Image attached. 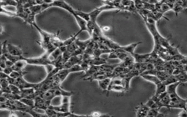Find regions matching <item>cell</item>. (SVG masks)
Masks as SVG:
<instances>
[{"label": "cell", "instance_id": "6da1fadb", "mask_svg": "<svg viewBox=\"0 0 187 117\" xmlns=\"http://www.w3.org/2000/svg\"><path fill=\"white\" fill-rule=\"evenodd\" d=\"M181 83L178 82L170 84L167 86L166 91L170 97V103L169 105V109L170 108H179L181 110H187V102L186 99L181 98V97L177 94V87Z\"/></svg>", "mask_w": 187, "mask_h": 117}, {"label": "cell", "instance_id": "4fadbf2b", "mask_svg": "<svg viewBox=\"0 0 187 117\" xmlns=\"http://www.w3.org/2000/svg\"><path fill=\"white\" fill-rule=\"evenodd\" d=\"M99 70H100V66L91 65L90 66H89V67L88 68L86 71H85L86 72V73H85V75H84L83 80H85L86 78H87L90 77V76H93V75L95 73H97Z\"/></svg>", "mask_w": 187, "mask_h": 117}, {"label": "cell", "instance_id": "9a60e30c", "mask_svg": "<svg viewBox=\"0 0 187 117\" xmlns=\"http://www.w3.org/2000/svg\"><path fill=\"white\" fill-rule=\"evenodd\" d=\"M35 92V88H26V89H21V92H20V96L22 97H27L30 96V95H33Z\"/></svg>", "mask_w": 187, "mask_h": 117}, {"label": "cell", "instance_id": "8fae6325", "mask_svg": "<svg viewBox=\"0 0 187 117\" xmlns=\"http://www.w3.org/2000/svg\"><path fill=\"white\" fill-rule=\"evenodd\" d=\"M28 65L27 62H26V60L24 58V56H23L22 58L18 60L17 62H15L14 65H13V70H16V71H21V70H24V68L26 67V66Z\"/></svg>", "mask_w": 187, "mask_h": 117}, {"label": "cell", "instance_id": "4316f807", "mask_svg": "<svg viewBox=\"0 0 187 117\" xmlns=\"http://www.w3.org/2000/svg\"><path fill=\"white\" fill-rule=\"evenodd\" d=\"M54 2V0H43V4H47V5H51Z\"/></svg>", "mask_w": 187, "mask_h": 117}, {"label": "cell", "instance_id": "ac0fdd59", "mask_svg": "<svg viewBox=\"0 0 187 117\" xmlns=\"http://www.w3.org/2000/svg\"><path fill=\"white\" fill-rule=\"evenodd\" d=\"M75 14L78 16H79L80 18L83 19V20H85L86 22L90 21V15H89V13H86V12L81 11V10H75Z\"/></svg>", "mask_w": 187, "mask_h": 117}, {"label": "cell", "instance_id": "cb8c5ba5", "mask_svg": "<svg viewBox=\"0 0 187 117\" xmlns=\"http://www.w3.org/2000/svg\"><path fill=\"white\" fill-rule=\"evenodd\" d=\"M2 71L5 73H6L7 75H8V76H10V73L13 71V70L12 67H5L3 70H2Z\"/></svg>", "mask_w": 187, "mask_h": 117}, {"label": "cell", "instance_id": "484cf974", "mask_svg": "<svg viewBox=\"0 0 187 117\" xmlns=\"http://www.w3.org/2000/svg\"><path fill=\"white\" fill-rule=\"evenodd\" d=\"M90 116H105V114H102L101 113L98 112V111H94L92 114H90Z\"/></svg>", "mask_w": 187, "mask_h": 117}, {"label": "cell", "instance_id": "603a6c76", "mask_svg": "<svg viewBox=\"0 0 187 117\" xmlns=\"http://www.w3.org/2000/svg\"><path fill=\"white\" fill-rule=\"evenodd\" d=\"M10 92H11L12 93L18 94V95H20L21 89H20L17 86L14 85V84H10Z\"/></svg>", "mask_w": 187, "mask_h": 117}, {"label": "cell", "instance_id": "8992f818", "mask_svg": "<svg viewBox=\"0 0 187 117\" xmlns=\"http://www.w3.org/2000/svg\"><path fill=\"white\" fill-rule=\"evenodd\" d=\"M51 7H56L62 8V9L66 11H67L68 13H70V14L72 16H75V10L70 5H69L65 0H54V2L50 5Z\"/></svg>", "mask_w": 187, "mask_h": 117}, {"label": "cell", "instance_id": "52a82bcc", "mask_svg": "<svg viewBox=\"0 0 187 117\" xmlns=\"http://www.w3.org/2000/svg\"><path fill=\"white\" fill-rule=\"evenodd\" d=\"M34 100H35V107L33 109L35 110H41V111H45L51 105V101L45 100L39 95L35 97Z\"/></svg>", "mask_w": 187, "mask_h": 117}, {"label": "cell", "instance_id": "ffe728a7", "mask_svg": "<svg viewBox=\"0 0 187 117\" xmlns=\"http://www.w3.org/2000/svg\"><path fill=\"white\" fill-rule=\"evenodd\" d=\"M26 72H25L24 70H21V71H16V70H13L11 73H10V76L13 78H18L23 77L25 74H26Z\"/></svg>", "mask_w": 187, "mask_h": 117}, {"label": "cell", "instance_id": "e0dca14e", "mask_svg": "<svg viewBox=\"0 0 187 117\" xmlns=\"http://www.w3.org/2000/svg\"><path fill=\"white\" fill-rule=\"evenodd\" d=\"M110 91H115L119 92H125V88L123 85H110L108 89V92Z\"/></svg>", "mask_w": 187, "mask_h": 117}, {"label": "cell", "instance_id": "2e32d148", "mask_svg": "<svg viewBox=\"0 0 187 117\" xmlns=\"http://www.w3.org/2000/svg\"><path fill=\"white\" fill-rule=\"evenodd\" d=\"M90 41H91V39H89V40H86V41H81V40H79L78 39H76V40H75L76 45L78 46V48L82 50L83 52L85 51V50L86 49V48H87L88 45H89V43H90Z\"/></svg>", "mask_w": 187, "mask_h": 117}, {"label": "cell", "instance_id": "d6986e66", "mask_svg": "<svg viewBox=\"0 0 187 117\" xmlns=\"http://www.w3.org/2000/svg\"><path fill=\"white\" fill-rule=\"evenodd\" d=\"M21 102L27 105L28 107L31 108H34L35 107V100H32V99H29V98H26V97H22V98L20 99Z\"/></svg>", "mask_w": 187, "mask_h": 117}, {"label": "cell", "instance_id": "d4e9b609", "mask_svg": "<svg viewBox=\"0 0 187 117\" xmlns=\"http://www.w3.org/2000/svg\"><path fill=\"white\" fill-rule=\"evenodd\" d=\"M178 116L179 117H187V110H182V111H181Z\"/></svg>", "mask_w": 187, "mask_h": 117}, {"label": "cell", "instance_id": "3957f363", "mask_svg": "<svg viewBox=\"0 0 187 117\" xmlns=\"http://www.w3.org/2000/svg\"><path fill=\"white\" fill-rule=\"evenodd\" d=\"M48 54L49 53L45 52L44 54L42 56L38 57H33V58H25L24 57V58L26 60V62H27L28 65H39V66H44L46 67L48 65H51V62L48 60Z\"/></svg>", "mask_w": 187, "mask_h": 117}, {"label": "cell", "instance_id": "7c38bea8", "mask_svg": "<svg viewBox=\"0 0 187 117\" xmlns=\"http://www.w3.org/2000/svg\"><path fill=\"white\" fill-rule=\"evenodd\" d=\"M110 81L111 78H105L104 79L99 80V81H97V82H98L99 86L102 90L104 91V92H108V89L110 84Z\"/></svg>", "mask_w": 187, "mask_h": 117}, {"label": "cell", "instance_id": "30bf717a", "mask_svg": "<svg viewBox=\"0 0 187 117\" xmlns=\"http://www.w3.org/2000/svg\"><path fill=\"white\" fill-rule=\"evenodd\" d=\"M149 108L146 104L140 103L139 105L136 107V116L145 117L147 116Z\"/></svg>", "mask_w": 187, "mask_h": 117}, {"label": "cell", "instance_id": "9c48e42d", "mask_svg": "<svg viewBox=\"0 0 187 117\" xmlns=\"http://www.w3.org/2000/svg\"><path fill=\"white\" fill-rule=\"evenodd\" d=\"M158 98L159 100V102L162 104V107L165 108H167L169 109V105L170 103V97L169 94L167 92V91L162 92L160 95L158 96Z\"/></svg>", "mask_w": 187, "mask_h": 117}, {"label": "cell", "instance_id": "5bb4252c", "mask_svg": "<svg viewBox=\"0 0 187 117\" xmlns=\"http://www.w3.org/2000/svg\"><path fill=\"white\" fill-rule=\"evenodd\" d=\"M160 108H149V111L148 112L147 116L151 117H157V116H164V114L160 113Z\"/></svg>", "mask_w": 187, "mask_h": 117}, {"label": "cell", "instance_id": "ba28073f", "mask_svg": "<svg viewBox=\"0 0 187 117\" xmlns=\"http://www.w3.org/2000/svg\"><path fill=\"white\" fill-rule=\"evenodd\" d=\"M7 50L8 53L14 56H22L24 53L22 50L19 47L11 44V43H7Z\"/></svg>", "mask_w": 187, "mask_h": 117}, {"label": "cell", "instance_id": "7402d4cb", "mask_svg": "<svg viewBox=\"0 0 187 117\" xmlns=\"http://www.w3.org/2000/svg\"><path fill=\"white\" fill-rule=\"evenodd\" d=\"M170 6L167 5V3H162L161 4V6H160V9H159V12H161L162 13H166V12H167L168 10H170Z\"/></svg>", "mask_w": 187, "mask_h": 117}, {"label": "cell", "instance_id": "277c9868", "mask_svg": "<svg viewBox=\"0 0 187 117\" xmlns=\"http://www.w3.org/2000/svg\"><path fill=\"white\" fill-rule=\"evenodd\" d=\"M71 97L62 96V104L60 105L54 106L50 105L49 107L54 111L57 112H70V104H71Z\"/></svg>", "mask_w": 187, "mask_h": 117}, {"label": "cell", "instance_id": "44dd1931", "mask_svg": "<svg viewBox=\"0 0 187 117\" xmlns=\"http://www.w3.org/2000/svg\"><path fill=\"white\" fill-rule=\"evenodd\" d=\"M132 1H133L134 5L138 10L144 9V2L143 0H132Z\"/></svg>", "mask_w": 187, "mask_h": 117}, {"label": "cell", "instance_id": "5b68a950", "mask_svg": "<svg viewBox=\"0 0 187 117\" xmlns=\"http://www.w3.org/2000/svg\"><path fill=\"white\" fill-rule=\"evenodd\" d=\"M116 10V8L113 6L105 4L104 5L97 7L94 9L93 11L90 12L89 15H90V21H93V22H97V17L101 14L102 12L105 11V10Z\"/></svg>", "mask_w": 187, "mask_h": 117}, {"label": "cell", "instance_id": "7a4b0ae2", "mask_svg": "<svg viewBox=\"0 0 187 117\" xmlns=\"http://www.w3.org/2000/svg\"><path fill=\"white\" fill-rule=\"evenodd\" d=\"M141 77L143 78H144L145 80L148 81H150V82H152L153 84H154L157 86V89H156V92L155 95L156 96H159L162 92H165L166 91L167 85L165 84V82L162 81H161L159 78L155 76H152V75H148V74H144V73H142L140 74Z\"/></svg>", "mask_w": 187, "mask_h": 117}]
</instances>
